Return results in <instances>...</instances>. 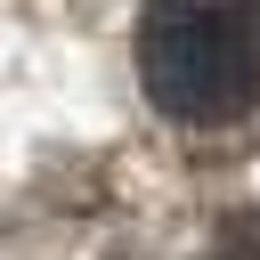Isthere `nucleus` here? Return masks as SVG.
Listing matches in <instances>:
<instances>
[{
  "instance_id": "1",
  "label": "nucleus",
  "mask_w": 260,
  "mask_h": 260,
  "mask_svg": "<svg viewBox=\"0 0 260 260\" xmlns=\"http://www.w3.org/2000/svg\"><path fill=\"white\" fill-rule=\"evenodd\" d=\"M138 81L171 122H236L260 98V0H146Z\"/></svg>"
},
{
  "instance_id": "2",
  "label": "nucleus",
  "mask_w": 260,
  "mask_h": 260,
  "mask_svg": "<svg viewBox=\"0 0 260 260\" xmlns=\"http://www.w3.org/2000/svg\"><path fill=\"white\" fill-rule=\"evenodd\" d=\"M203 260H260V211H252V219H228Z\"/></svg>"
}]
</instances>
